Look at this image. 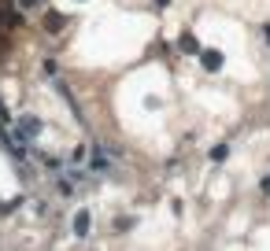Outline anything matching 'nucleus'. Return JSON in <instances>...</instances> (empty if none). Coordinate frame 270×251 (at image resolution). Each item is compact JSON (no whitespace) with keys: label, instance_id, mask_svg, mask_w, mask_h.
Returning <instances> with one entry per match:
<instances>
[{"label":"nucleus","instance_id":"nucleus-1","mask_svg":"<svg viewBox=\"0 0 270 251\" xmlns=\"http://www.w3.org/2000/svg\"><path fill=\"white\" fill-rule=\"evenodd\" d=\"M89 226H92L89 211H78V215H74V233H78V237H86V233H89Z\"/></svg>","mask_w":270,"mask_h":251},{"label":"nucleus","instance_id":"nucleus-2","mask_svg":"<svg viewBox=\"0 0 270 251\" xmlns=\"http://www.w3.org/2000/svg\"><path fill=\"white\" fill-rule=\"evenodd\" d=\"M204 67H208V70H218V67H222V52L208 48V52H204Z\"/></svg>","mask_w":270,"mask_h":251},{"label":"nucleus","instance_id":"nucleus-3","mask_svg":"<svg viewBox=\"0 0 270 251\" xmlns=\"http://www.w3.org/2000/svg\"><path fill=\"white\" fill-rule=\"evenodd\" d=\"M63 22H67V18H63L60 11H52L48 18H44V30H48V33H56V30H63Z\"/></svg>","mask_w":270,"mask_h":251},{"label":"nucleus","instance_id":"nucleus-4","mask_svg":"<svg viewBox=\"0 0 270 251\" xmlns=\"http://www.w3.org/2000/svg\"><path fill=\"white\" fill-rule=\"evenodd\" d=\"M37 129H41V122H37V118H26V122H22V133H18V137L26 141V137H34Z\"/></svg>","mask_w":270,"mask_h":251},{"label":"nucleus","instance_id":"nucleus-5","mask_svg":"<svg viewBox=\"0 0 270 251\" xmlns=\"http://www.w3.org/2000/svg\"><path fill=\"white\" fill-rule=\"evenodd\" d=\"M226 155H230V144H215V148H211V159H215V163H222Z\"/></svg>","mask_w":270,"mask_h":251}]
</instances>
